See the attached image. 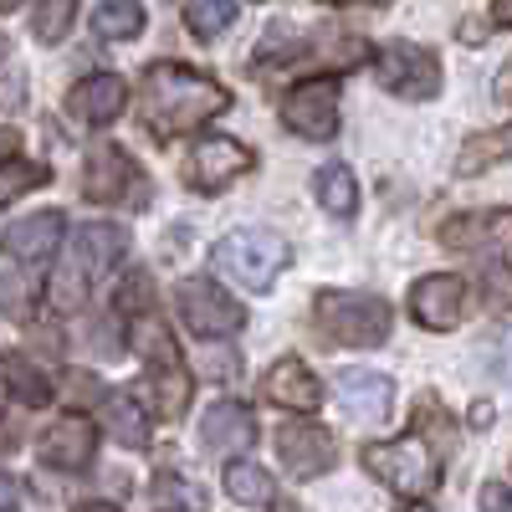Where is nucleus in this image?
<instances>
[{"mask_svg": "<svg viewBox=\"0 0 512 512\" xmlns=\"http://www.w3.org/2000/svg\"><path fill=\"white\" fill-rule=\"evenodd\" d=\"M62 231H67V216H62V210H36V216L16 221L6 236H0V251H6L11 262H41V256L57 251Z\"/></svg>", "mask_w": 512, "mask_h": 512, "instance_id": "19", "label": "nucleus"}, {"mask_svg": "<svg viewBox=\"0 0 512 512\" xmlns=\"http://www.w3.org/2000/svg\"><path fill=\"white\" fill-rule=\"evenodd\" d=\"M477 502H482V512H512V487L507 482H487Z\"/></svg>", "mask_w": 512, "mask_h": 512, "instance_id": "33", "label": "nucleus"}, {"mask_svg": "<svg viewBox=\"0 0 512 512\" xmlns=\"http://www.w3.org/2000/svg\"><path fill=\"white\" fill-rule=\"evenodd\" d=\"M292 262V251L277 231H231L221 236L216 246H210V267H216L221 277H231L236 287L246 292H267Z\"/></svg>", "mask_w": 512, "mask_h": 512, "instance_id": "4", "label": "nucleus"}, {"mask_svg": "<svg viewBox=\"0 0 512 512\" xmlns=\"http://www.w3.org/2000/svg\"><path fill=\"white\" fill-rule=\"evenodd\" d=\"M282 123L303 139H333L338 134V77H308L282 98Z\"/></svg>", "mask_w": 512, "mask_h": 512, "instance_id": "10", "label": "nucleus"}, {"mask_svg": "<svg viewBox=\"0 0 512 512\" xmlns=\"http://www.w3.org/2000/svg\"><path fill=\"white\" fill-rule=\"evenodd\" d=\"M277 456H282V466L292 477H323V472H333V461H338V441L323 431V425H313V420H287V425H277Z\"/></svg>", "mask_w": 512, "mask_h": 512, "instance_id": "12", "label": "nucleus"}, {"mask_svg": "<svg viewBox=\"0 0 512 512\" xmlns=\"http://www.w3.org/2000/svg\"><path fill=\"white\" fill-rule=\"evenodd\" d=\"M200 441L205 451H246L256 441V415L241 405V400H216L205 415H200Z\"/></svg>", "mask_w": 512, "mask_h": 512, "instance_id": "20", "label": "nucleus"}, {"mask_svg": "<svg viewBox=\"0 0 512 512\" xmlns=\"http://www.w3.org/2000/svg\"><path fill=\"white\" fill-rule=\"evenodd\" d=\"M93 451H98V431H93L88 415H62L36 441V456L47 466H57V472H82V466L93 461Z\"/></svg>", "mask_w": 512, "mask_h": 512, "instance_id": "15", "label": "nucleus"}, {"mask_svg": "<svg viewBox=\"0 0 512 512\" xmlns=\"http://www.w3.org/2000/svg\"><path fill=\"white\" fill-rule=\"evenodd\" d=\"M461 308H466V282L456 272H431L410 287V318L431 333H446L461 323Z\"/></svg>", "mask_w": 512, "mask_h": 512, "instance_id": "14", "label": "nucleus"}, {"mask_svg": "<svg viewBox=\"0 0 512 512\" xmlns=\"http://www.w3.org/2000/svg\"><path fill=\"white\" fill-rule=\"evenodd\" d=\"M313 195H318V205L328 210V216H338V221H349L354 210H359V180L349 175L344 164H323L318 180H313Z\"/></svg>", "mask_w": 512, "mask_h": 512, "instance_id": "22", "label": "nucleus"}, {"mask_svg": "<svg viewBox=\"0 0 512 512\" xmlns=\"http://www.w3.org/2000/svg\"><path fill=\"white\" fill-rule=\"evenodd\" d=\"M123 251H128V231L123 226H108V221H93V226H77L72 246L62 251V262L47 282V303L57 313H72L82 308L88 297L108 282V272L123 262Z\"/></svg>", "mask_w": 512, "mask_h": 512, "instance_id": "2", "label": "nucleus"}, {"mask_svg": "<svg viewBox=\"0 0 512 512\" xmlns=\"http://www.w3.org/2000/svg\"><path fill=\"white\" fill-rule=\"evenodd\" d=\"M292 52H297V31H292V26H267L262 47H256V62H267V57H292Z\"/></svg>", "mask_w": 512, "mask_h": 512, "instance_id": "31", "label": "nucleus"}, {"mask_svg": "<svg viewBox=\"0 0 512 512\" xmlns=\"http://www.w3.org/2000/svg\"><path fill=\"white\" fill-rule=\"evenodd\" d=\"M144 180H139V164L128 159L118 144H98L88 149V169H82V195L113 205V200H139Z\"/></svg>", "mask_w": 512, "mask_h": 512, "instance_id": "13", "label": "nucleus"}, {"mask_svg": "<svg viewBox=\"0 0 512 512\" xmlns=\"http://www.w3.org/2000/svg\"><path fill=\"white\" fill-rule=\"evenodd\" d=\"M497 98H502V103L512 108V62H507V67L497 72Z\"/></svg>", "mask_w": 512, "mask_h": 512, "instance_id": "38", "label": "nucleus"}, {"mask_svg": "<svg viewBox=\"0 0 512 512\" xmlns=\"http://www.w3.org/2000/svg\"><path fill=\"white\" fill-rule=\"evenodd\" d=\"M21 6V0H0V11H16Z\"/></svg>", "mask_w": 512, "mask_h": 512, "instance_id": "42", "label": "nucleus"}, {"mask_svg": "<svg viewBox=\"0 0 512 512\" xmlns=\"http://www.w3.org/2000/svg\"><path fill=\"white\" fill-rule=\"evenodd\" d=\"M113 308H118V313H134V318L149 313V308H154V277H149V272H128L123 287H118V297H113Z\"/></svg>", "mask_w": 512, "mask_h": 512, "instance_id": "30", "label": "nucleus"}, {"mask_svg": "<svg viewBox=\"0 0 512 512\" xmlns=\"http://www.w3.org/2000/svg\"><path fill=\"white\" fill-rule=\"evenodd\" d=\"M139 108H144V123L154 139H175V134H190L195 123H210L216 113H226L231 88L210 72H195L180 62H154L144 67V82H139Z\"/></svg>", "mask_w": 512, "mask_h": 512, "instance_id": "1", "label": "nucleus"}, {"mask_svg": "<svg viewBox=\"0 0 512 512\" xmlns=\"http://www.w3.org/2000/svg\"><path fill=\"white\" fill-rule=\"evenodd\" d=\"M262 400L308 415V410L323 405V384H318V374H313L303 359H277V364L262 374Z\"/></svg>", "mask_w": 512, "mask_h": 512, "instance_id": "17", "label": "nucleus"}, {"mask_svg": "<svg viewBox=\"0 0 512 512\" xmlns=\"http://www.w3.org/2000/svg\"><path fill=\"white\" fill-rule=\"evenodd\" d=\"M374 77H379L384 93L410 98V103H425V98L441 93V62H436V52L415 47V41H390V47H379Z\"/></svg>", "mask_w": 512, "mask_h": 512, "instance_id": "8", "label": "nucleus"}, {"mask_svg": "<svg viewBox=\"0 0 512 512\" xmlns=\"http://www.w3.org/2000/svg\"><path fill=\"white\" fill-rule=\"evenodd\" d=\"M359 461H364V472L374 482H384L390 492H400L410 502H420L425 492H436V482H441V456L420 431H410L400 441H374V446L359 451Z\"/></svg>", "mask_w": 512, "mask_h": 512, "instance_id": "3", "label": "nucleus"}, {"mask_svg": "<svg viewBox=\"0 0 512 512\" xmlns=\"http://www.w3.org/2000/svg\"><path fill=\"white\" fill-rule=\"evenodd\" d=\"M0 395H6V379H0Z\"/></svg>", "mask_w": 512, "mask_h": 512, "instance_id": "43", "label": "nucleus"}, {"mask_svg": "<svg viewBox=\"0 0 512 512\" xmlns=\"http://www.w3.org/2000/svg\"><path fill=\"white\" fill-rule=\"evenodd\" d=\"M77 512H118V507H113V502H82Z\"/></svg>", "mask_w": 512, "mask_h": 512, "instance_id": "40", "label": "nucleus"}, {"mask_svg": "<svg viewBox=\"0 0 512 512\" xmlns=\"http://www.w3.org/2000/svg\"><path fill=\"white\" fill-rule=\"evenodd\" d=\"M139 349H144V384L154 390V410L164 420H180L185 405H190V390H195V374L185 369L175 338H169L164 323H144L139 328Z\"/></svg>", "mask_w": 512, "mask_h": 512, "instance_id": "6", "label": "nucleus"}, {"mask_svg": "<svg viewBox=\"0 0 512 512\" xmlns=\"http://www.w3.org/2000/svg\"><path fill=\"white\" fill-rule=\"evenodd\" d=\"M461 41H466V47H477V41H487V26L482 21H461Z\"/></svg>", "mask_w": 512, "mask_h": 512, "instance_id": "36", "label": "nucleus"}, {"mask_svg": "<svg viewBox=\"0 0 512 512\" xmlns=\"http://www.w3.org/2000/svg\"><path fill=\"white\" fill-rule=\"evenodd\" d=\"M93 31L108 36V41H128V36H139L144 31V6L139 0H98V11H93Z\"/></svg>", "mask_w": 512, "mask_h": 512, "instance_id": "26", "label": "nucleus"}, {"mask_svg": "<svg viewBox=\"0 0 512 512\" xmlns=\"http://www.w3.org/2000/svg\"><path fill=\"white\" fill-rule=\"evenodd\" d=\"M328 6H344V0H328Z\"/></svg>", "mask_w": 512, "mask_h": 512, "instance_id": "44", "label": "nucleus"}, {"mask_svg": "<svg viewBox=\"0 0 512 512\" xmlns=\"http://www.w3.org/2000/svg\"><path fill=\"white\" fill-rule=\"evenodd\" d=\"M492 21L497 26H512V0H492Z\"/></svg>", "mask_w": 512, "mask_h": 512, "instance_id": "39", "label": "nucleus"}, {"mask_svg": "<svg viewBox=\"0 0 512 512\" xmlns=\"http://www.w3.org/2000/svg\"><path fill=\"white\" fill-rule=\"evenodd\" d=\"M77 21V0H31V36L57 47Z\"/></svg>", "mask_w": 512, "mask_h": 512, "instance_id": "27", "label": "nucleus"}, {"mask_svg": "<svg viewBox=\"0 0 512 512\" xmlns=\"http://www.w3.org/2000/svg\"><path fill=\"white\" fill-rule=\"evenodd\" d=\"M0 379H6L11 390H16V400H21V405H31V410L52 405V379L41 374V369H36L26 354H11L6 364H0Z\"/></svg>", "mask_w": 512, "mask_h": 512, "instance_id": "24", "label": "nucleus"}, {"mask_svg": "<svg viewBox=\"0 0 512 512\" xmlns=\"http://www.w3.org/2000/svg\"><path fill=\"white\" fill-rule=\"evenodd\" d=\"M318 328L333 338V344H349V349H379L390 338L395 318L384 297L369 292H344V287H323L318 292Z\"/></svg>", "mask_w": 512, "mask_h": 512, "instance_id": "5", "label": "nucleus"}, {"mask_svg": "<svg viewBox=\"0 0 512 512\" xmlns=\"http://www.w3.org/2000/svg\"><path fill=\"white\" fill-rule=\"evenodd\" d=\"M400 512H436V507H431V502H405Z\"/></svg>", "mask_w": 512, "mask_h": 512, "instance_id": "41", "label": "nucleus"}, {"mask_svg": "<svg viewBox=\"0 0 512 512\" xmlns=\"http://www.w3.org/2000/svg\"><path fill=\"white\" fill-rule=\"evenodd\" d=\"M26 103V77L21 67H6L0 72V108H21Z\"/></svg>", "mask_w": 512, "mask_h": 512, "instance_id": "32", "label": "nucleus"}, {"mask_svg": "<svg viewBox=\"0 0 512 512\" xmlns=\"http://www.w3.org/2000/svg\"><path fill=\"white\" fill-rule=\"evenodd\" d=\"M123 103H128V82L118 72H93L67 93V113L88 128H108L123 113Z\"/></svg>", "mask_w": 512, "mask_h": 512, "instance_id": "16", "label": "nucleus"}, {"mask_svg": "<svg viewBox=\"0 0 512 512\" xmlns=\"http://www.w3.org/2000/svg\"><path fill=\"white\" fill-rule=\"evenodd\" d=\"M103 420H108V431H113V441H123V446H149V431H154V420H149V410L134 400V395H103Z\"/></svg>", "mask_w": 512, "mask_h": 512, "instance_id": "21", "label": "nucleus"}, {"mask_svg": "<svg viewBox=\"0 0 512 512\" xmlns=\"http://www.w3.org/2000/svg\"><path fill=\"white\" fill-rule=\"evenodd\" d=\"M497 159H512V123L492 128V134L466 139L461 154H456V175H482V169H492Z\"/></svg>", "mask_w": 512, "mask_h": 512, "instance_id": "23", "label": "nucleus"}, {"mask_svg": "<svg viewBox=\"0 0 512 512\" xmlns=\"http://www.w3.org/2000/svg\"><path fill=\"white\" fill-rule=\"evenodd\" d=\"M21 507V482L11 472H0V512H16Z\"/></svg>", "mask_w": 512, "mask_h": 512, "instance_id": "35", "label": "nucleus"}, {"mask_svg": "<svg viewBox=\"0 0 512 512\" xmlns=\"http://www.w3.org/2000/svg\"><path fill=\"white\" fill-rule=\"evenodd\" d=\"M236 21V0H185V26L195 36H221Z\"/></svg>", "mask_w": 512, "mask_h": 512, "instance_id": "28", "label": "nucleus"}, {"mask_svg": "<svg viewBox=\"0 0 512 512\" xmlns=\"http://www.w3.org/2000/svg\"><path fill=\"white\" fill-rule=\"evenodd\" d=\"M226 492H231L236 502H246V507H267V502L277 497V482H272L267 466L231 461V466H226Z\"/></svg>", "mask_w": 512, "mask_h": 512, "instance_id": "25", "label": "nucleus"}, {"mask_svg": "<svg viewBox=\"0 0 512 512\" xmlns=\"http://www.w3.org/2000/svg\"><path fill=\"white\" fill-rule=\"evenodd\" d=\"M47 180V169L41 164H26V159H0V210H6L16 195H26L31 185Z\"/></svg>", "mask_w": 512, "mask_h": 512, "instance_id": "29", "label": "nucleus"}, {"mask_svg": "<svg viewBox=\"0 0 512 512\" xmlns=\"http://www.w3.org/2000/svg\"><path fill=\"white\" fill-rule=\"evenodd\" d=\"M338 405L364 425H379L395 410V384L384 374H374V369H344L338 374Z\"/></svg>", "mask_w": 512, "mask_h": 512, "instance_id": "18", "label": "nucleus"}, {"mask_svg": "<svg viewBox=\"0 0 512 512\" xmlns=\"http://www.w3.org/2000/svg\"><path fill=\"white\" fill-rule=\"evenodd\" d=\"M175 308H180V323L195 333V338H231L241 333L246 313L241 303L221 287V282H210V277H185L175 287Z\"/></svg>", "mask_w": 512, "mask_h": 512, "instance_id": "7", "label": "nucleus"}, {"mask_svg": "<svg viewBox=\"0 0 512 512\" xmlns=\"http://www.w3.org/2000/svg\"><path fill=\"white\" fill-rule=\"evenodd\" d=\"M251 169V154H246V144H236V139H200L195 149H190V159H185V185L190 190H200V195H221L226 185H236L241 175Z\"/></svg>", "mask_w": 512, "mask_h": 512, "instance_id": "11", "label": "nucleus"}, {"mask_svg": "<svg viewBox=\"0 0 512 512\" xmlns=\"http://www.w3.org/2000/svg\"><path fill=\"white\" fill-rule=\"evenodd\" d=\"M21 149V134H16V128H0V159H11Z\"/></svg>", "mask_w": 512, "mask_h": 512, "instance_id": "37", "label": "nucleus"}, {"mask_svg": "<svg viewBox=\"0 0 512 512\" xmlns=\"http://www.w3.org/2000/svg\"><path fill=\"white\" fill-rule=\"evenodd\" d=\"M492 349L502 354V359H492V369H497L502 379H512V328H502V333L492 338Z\"/></svg>", "mask_w": 512, "mask_h": 512, "instance_id": "34", "label": "nucleus"}, {"mask_svg": "<svg viewBox=\"0 0 512 512\" xmlns=\"http://www.w3.org/2000/svg\"><path fill=\"white\" fill-rule=\"evenodd\" d=\"M441 246L482 256V262H497L512 272V210H472V216H456L441 226Z\"/></svg>", "mask_w": 512, "mask_h": 512, "instance_id": "9", "label": "nucleus"}]
</instances>
